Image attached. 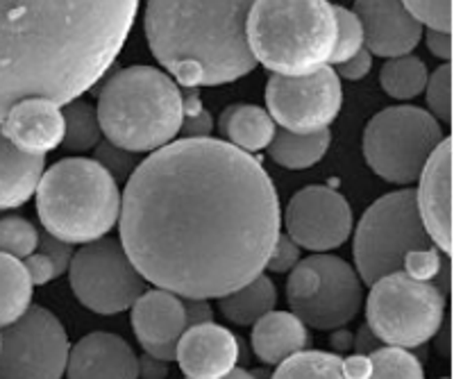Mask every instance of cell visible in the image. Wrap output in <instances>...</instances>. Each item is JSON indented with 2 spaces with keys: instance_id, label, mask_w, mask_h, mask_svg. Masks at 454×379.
Here are the masks:
<instances>
[{
  "instance_id": "83f0119b",
  "label": "cell",
  "mask_w": 454,
  "mask_h": 379,
  "mask_svg": "<svg viewBox=\"0 0 454 379\" xmlns=\"http://www.w3.org/2000/svg\"><path fill=\"white\" fill-rule=\"evenodd\" d=\"M64 139L62 146L71 152H87L98 146L103 130H100L98 114L89 103L71 100L64 104Z\"/></svg>"
},
{
  "instance_id": "ee69618b",
  "label": "cell",
  "mask_w": 454,
  "mask_h": 379,
  "mask_svg": "<svg viewBox=\"0 0 454 379\" xmlns=\"http://www.w3.org/2000/svg\"><path fill=\"white\" fill-rule=\"evenodd\" d=\"M139 375L141 377H166L168 375V361H161V359L153 357V354H145L139 361Z\"/></svg>"
},
{
  "instance_id": "ffe728a7",
  "label": "cell",
  "mask_w": 454,
  "mask_h": 379,
  "mask_svg": "<svg viewBox=\"0 0 454 379\" xmlns=\"http://www.w3.org/2000/svg\"><path fill=\"white\" fill-rule=\"evenodd\" d=\"M73 379L139 377V359L116 334L93 332L68 352L67 370Z\"/></svg>"
},
{
  "instance_id": "cb8c5ba5",
  "label": "cell",
  "mask_w": 454,
  "mask_h": 379,
  "mask_svg": "<svg viewBox=\"0 0 454 379\" xmlns=\"http://www.w3.org/2000/svg\"><path fill=\"white\" fill-rule=\"evenodd\" d=\"M275 302H278L275 284L263 273H259L257 277H253L243 286L221 296L218 306H221V313L227 321L246 328V325H253L262 316L273 312Z\"/></svg>"
},
{
  "instance_id": "5bb4252c",
  "label": "cell",
  "mask_w": 454,
  "mask_h": 379,
  "mask_svg": "<svg viewBox=\"0 0 454 379\" xmlns=\"http://www.w3.org/2000/svg\"><path fill=\"white\" fill-rule=\"evenodd\" d=\"M286 234L311 252H327L348 241L352 232V209L330 187H307L291 197L284 212Z\"/></svg>"
},
{
  "instance_id": "603a6c76",
  "label": "cell",
  "mask_w": 454,
  "mask_h": 379,
  "mask_svg": "<svg viewBox=\"0 0 454 379\" xmlns=\"http://www.w3.org/2000/svg\"><path fill=\"white\" fill-rule=\"evenodd\" d=\"M221 132L239 151L257 152L269 148L275 136V120L254 104H232L221 116Z\"/></svg>"
},
{
  "instance_id": "1f68e13d",
  "label": "cell",
  "mask_w": 454,
  "mask_h": 379,
  "mask_svg": "<svg viewBox=\"0 0 454 379\" xmlns=\"http://www.w3.org/2000/svg\"><path fill=\"white\" fill-rule=\"evenodd\" d=\"M334 14H336V39L330 55V66L346 62V59H350L355 52H359L364 48L362 21L356 19L355 12L334 5Z\"/></svg>"
},
{
  "instance_id": "f1b7e54d",
  "label": "cell",
  "mask_w": 454,
  "mask_h": 379,
  "mask_svg": "<svg viewBox=\"0 0 454 379\" xmlns=\"http://www.w3.org/2000/svg\"><path fill=\"white\" fill-rule=\"evenodd\" d=\"M273 377L278 379H339L343 377V359L339 354L318 352V350H300L284 359Z\"/></svg>"
},
{
  "instance_id": "ab89813d",
  "label": "cell",
  "mask_w": 454,
  "mask_h": 379,
  "mask_svg": "<svg viewBox=\"0 0 454 379\" xmlns=\"http://www.w3.org/2000/svg\"><path fill=\"white\" fill-rule=\"evenodd\" d=\"M212 116L202 110L200 104H193L192 112L184 110V119H182L180 132L186 136H209L212 132Z\"/></svg>"
},
{
  "instance_id": "ac0fdd59",
  "label": "cell",
  "mask_w": 454,
  "mask_h": 379,
  "mask_svg": "<svg viewBox=\"0 0 454 379\" xmlns=\"http://www.w3.org/2000/svg\"><path fill=\"white\" fill-rule=\"evenodd\" d=\"M176 361L189 379L225 377L239 361V341L214 322L192 325L177 341Z\"/></svg>"
},
{
  "instance_id": "b9f144b4",
  "label": "cell",
  "mask_w": 454,
  "mask_h": 379,
  "mask_svg": "<svg viewBox=\"0 0 454 379\" xmlns=\"http://www.w3.org/2000/svg\"><path fill=\"white\" fill-rule=\"evenodd\" d=\"M427 48H429V52H432L434 58H441V59H445V62H448L450 55H452V42H450V32L432 30V27H429Z\"/></svg>"
},
{
  "instance_id": "60d3db41",
  "label": "cell",
  "mask_w": 454,
  "mask_h": 379,
  "mask_svg": "<svg viewBox=\"0 0 454 379\" xmlns=\"http://www.w3.org/2000/svg\"><path fill=\"white\" fill-rule=\"evenodd\" d=\"M184 313H186V325H200V322H212L214 312L209 302L205 298H186L184 302Z\"/></svg>"
},
{
  "instance_id": "d4e9b609",
  "label": "cell",
  "mask_w": 454,
  "mask_h": 379,
  "mask_svg": "<svg viewBox=\"0 0 454 379\" xmlns=\"http://www.w3.org/2000/svg\"><path fill=\"white\" fill-rule=\"evenodd\" d=\"M332 143L330 128L318 132H275L273 141L269 143V155L275 164L291 171H302L314 164H318L325 157L327 148Z\"/></svg>"
},
{
  "instance_id": "9a60e30c",
  "label": "cell",
  "mask_w": 454,
  "mask_h": 379,
  "mask_svg": "<svg viewBox=\"0 0 454 379\" xmlns=\"http://www.w3.org/2000/svg\"><path fill=\"white\" fill-rule=\"evenodd\" d=\"M352 12L362 21L364 48L377 58L407 55L423 37V23L403 0H355Z\"/></svg>"
},
{
  "instance_id": "8d00e7d4",
  "label": "cell",
  "mask_w": 454,
  "mask_h": 379,
  "mask_svg": "<svg viewBox=\"0 0 454 379\" xmlns=\"http://www.w3.org/2000/svg\"><path fill=\"white\" fill-rule=\"evenodd\" d=\"M36 250H42V252H46V255L51 257V261L55 264V268L59 275H62L64 270L68 268V264H71V259H73L71 244H67V241H62V239H57V236H52V234H48V232L39 234V245H36Z\"/></svg>"
},
{
  "instance_id": "d6986e66",
  "label": "cell",
  "mask_w": 454,
  "mask_h": 379,
  "mask_svg": "<svg viewBox=\"0 0 454 379\" xmlns=\"http://www.w3.org/2000/svg\"><path fill=\"white\" fill-rule=\"evenodd\" d=\"M0 132L21 151L46 155L62 146L64 116L59 104L46 98H27L16 103L3 120Z\"/></svg>"
},
{
  "instance_id": "e575fe53",
  "label": "cell",
  "mask_w": 454,
  "mask_h": 379,
  "mask_svg": "<svg viewBox=\"0 0 454 379\" xmlns=\"http://www.w3.org/2000/svg\"><path fill=\"white\" fill-rule=\"evenodd\" d=\"M96 161L103 164L109 171V175L114 177H128L129 173L137 168L135 152L114 146V143H103V146H98V151H96Z\"/></svg>"
},
{
  "instance_id": "6da1fadb",
  "label": "cell",
  "mask_w": 454,
  "mask_h": 379,
  "mask_svg": "<svg viewBox=\"0 0 454 379\" xmlns=\"http://www.w3.org/2000/svg\"><path fill=\"white\" fill-rule=\"evenodd\" d=\"M279 197L254 157L186 136L153 151L121 196V244L141 275L182 298H221L266 270Z\"/></svg>"
},
{
  "instance_id": "8fae6325",
  "label": "cell",
  "mask_w": 454,
  "mask_h": 379,
  "mask_svg": "<svg viewBox=\"0 0 454 379\" xmlns=\"http://www.w3.org/2000/svg\"><path fill=\"white\" fill-rule=\"evenodd\" d=\"M68 273L75 298L103 316L128 312L145 291V277L132 264L123 244L107 236L80 248L68 264Z\"/></svg>"
},
{
  "instance_id": "7c38bea8",
  "label": "cell",
  "mask_w": 454,
  "mask_h": 379,
  "mask_svg": "<svg viewBox=\"0 0 454 379\" xmlns=\"http://www.w3.org/2000/svg\"><path fill=\"white\" fill-rule=\"evenodd\" d=\"M68 352L67 332L55 313L27 306L0 334V377H62Z\"/></svg>"
},
{
  "instance_id": "4316f807",
  "label": "cell",
  "mask_w": 454,
  "mask_h": 379,
  "mask_svg": "<svg viewBox=\"0 0 454 379\" xmlns=\"http://www.w3.org/2000/svg\"><path fill=\"white\" fill-rule=\"evenodd\" d=\"M427 78L429 73L423 59L407 52V55L388 58L382 68V75H380V82L391 98L411 100L423 94Z\"/></svg>"
},
{
  "instance_id": "9c48e42d",
  "label": "cell",
  "mask_w": 454,
  "mask_h": 379,
  "mask_svg": "<svg viewBox=\"0 0 454 379\" xmlns=\"http://www.w3.org/2000/svg\"><path fill=\"white\" fill-rule=\"evenodd\" d=\"M439 120L419 107H388L371 119L364 132V157L377 175L391 184L419 180L434 148L443 141Z\"/></svg>"
},
{
  "instance_id": "f546056e",
  "label": "cell",
  "mask_w": 454,
  "mask_h": 379,
  "mask_svg": "<svg viewBox=\"0 0 454 379\" xmlns=\"http://www.w3.org/2000/svg\"><path fill=\"white\" fill-rule=\"evenodd\" d=\"M371 361V377L377 379H420L423 377V366L407 348L397 345H380L375 352L368 354Z\"/></svg>"
},
{
  "instance_id": "4fadbf2b",
  "label": "cell",
  "mask_w": 454,
  "mask_h": 379,
  "mask_svg": "<svg viewBox=\"0 0 454 379\" xmlns=\"http://www.w3.org/2000/svg\"><path fill=\"white\" fill-rule=\"evenodd\" d=\"M340 80L334 68L320 66L307 75H270L266 107L275 123L289 132H318L339 116Z\"/></svg>"
},
{
  "instance_id": "5b68a950",
  "label": "cell",
  "mask_w": 454,
  "mask_h": 379,
  "mask_svg": "<svg viewBox=\"0 0 454 379\" xmlns=\"http://www.w3.org/2000/svg\"><path fill=\"white\" fill-rule=\"evenodd\" d=\"M254 59L279 75H307L330 64L336 14L330 0H254L248 12Z\"/></svg>"
},
{
  "instance_id": "836d02e7",
  "label": "cell",
  "mask_w": 454,
  "mask_h": 379,
  "mask_svg": "<svg viewBox=\"0 0 454 379\" xmlns=\"http://www.w3.org/2000/svg\"><path fill=\"white\" fill-rule=\"evenodd\" d=\"M404 7L432 30H452V0H403Z\"/></svg>"
},
{
  "instance_id": "44dd1931",
  "label": "cell",
  "mask_w": 454,
  "mask_h": 379,
  "mask_svg": "<svg viewBox=\"0 0 454 379\" xmlns=\"http://www.w3.org/2000/svg\"><path fill=\"white\" fill-rule=\"evenodd\" d=\"M253 350L266 366H279L284 359L307 348V325L294 312H269L253 322Z\"/></svg>"
},
{
  "instance_id": "74e56055",
  "label": "cell",
  "mask_w": 454,
  "mask_h": 379,
  "mask_svg": "<svg viewBox=\"0 0 454 379\" xmlns=\"http://www.w3.org/2000/svg\"><path fill=\"white\" fill-rule=\"evenodd\" d=\"M23 266H26L27 275H30L32 286H43L51 280H55V277H59L51 257H48L46 252H42V250H35L32 255H27Z\"/></svg>"
},
{
  "instance_id": "f35d334b",
  "label": "cell",
  "mask_w": 454,
  "mask_h": 379,
  "mask_svg": "<svg viewBox=\"0 0 454 379\" xmlns=\"http://www.w3.org/2000/svg\"><path fill=\"white\" fill-rule=\"evenodd\" d=\"M339 66V78H346V80H352V82H356V80H364L368 73H371L372 68V55L366 50V48H362L359 52H355L350 59H346V62L336 64Z\"/></svg>"
},
{
  "instance_id": "7a4b0ae2",
  "label": "cell",
  "mask_w": 454,
  "mask_h": 379,
  "mask_svg": "<svg viewBox=\"0 0 454 379\" xmlns=\"http://www.w3.org/2000/svg\"><path fill=\"white\" fill-rule=\"evenodd\" d=\"M139 0H0V120L16 103L67 104L98 82Z\"/></svg>"
},
{
  "instance_id": "7402d4cb",
  "label": "cell",
  "mask_w": 454,
  "mask_h": 379,
  "mask_svg": "<svg viewBox=\"0 0 454 379\" xmlns=\"http://www.w3.org/2000/svg\"><path fill=\"white\" fill-rule=\"evenodd\" d=\"M43 155L16 148L0 132V212L26 205L43 175Z\"/></svg>"
},
{
  "instance_id": "3957f363",
  "label": "cell",
  "mask_w": 454,
  "mask_h": 379,
  "mask_svg": "<svg viewBox=\"0 0 454 379\" xmlns=\"http://www.w3.org/2000/svg\"><path fill=\"white\" fill-rule=\"evenodd\" d=\"M254 0H148L145 37L182 87H216L248 75V12Z\"/></svg>"
},
{
  "instance_id": "bcb514c9",
  "label": "cell",
  "mask_w": 454,
  "mask_h": 379,
  "mask_svg": "<svg viewBox=\"0 0 454 379\" xmlns=\"http://www.w3.org/2000/svg\"><path fill=\"white\" fill-rule=\"evenodd\" d=\"M332 343H334V348L348 350V348H352V336L348 332H339V334H334Z\"/></svg>"
},
{
  "instance_id": "7bdbcfd3",
  "label": "cell",
  "mask_w": 454,
  "mask_h": 379,
  "mask_svg": "<svg viewBox=\"0 0 454 379\" xmlns=\"http://www.w3.org/2000/svg\"><path fill=\"white\" fill-rule=\"evenodd\" d=\"M343 377H371V361H368V354H356V357L343 359Z\"/></svg>"
},
{
  "instance_id": "52a82bcc",
  "label": "cell",
  "mask_w": 454,
  "mask_h": 379,
  "mask_svg": "<svg viewBox=\"0 0 454 379\" xmlns=\"http://www.w3.org/2000/svg\"><path fill=\"white\" fill-rule=\"evenodd\" d=\"M432 245L416 205V191L403 189L388 193L372 203L356 225V275L372 284L380 277L403 270L407 255Z\"/></svg>"
},
{
  "instance_id": "8992f818",
  "label": "cell",
  "mask_w": 454,
  "mask_h": 379,
  "mask_svg": "<svg viewBox=\"0 0 454 379\" xmlns=\"http://www.w3.org/2000/svg\"><path fill=\"white\" fill-rule=\"evenodd\" d=\"M35 193L46 232L67 244L96 241L119 223V184L96 159L57 161L43 173Z\"/></svg>"
},
{
  "instance_id": "277c9868",
  "label": "cell",
  "mask_w": 454,
  "mask_h": 379,
  "mask_svg": "<svg viewBox=\"0 0 454 379\" xmlns=\"http://www.w3.org/2000/svg\"><path fill=\"white\" fill-rule=\"evenodd\" d=\"M96 114L109 143L129 152H153L180 135L184 96L157 68L129 66L105 84Z\"/></svg>"
},
{
  "instance_id": "ba28073f",
  "label": "cell",
  "mask_w": 454,
  "mask_h": 379,
  "mask_svg": "<svg viewBox=\"0 0 454 379\" xmlns=\"http://www.w3.org/2000/svg\"><path fill=\"white\" fill-rule=\"evenodd\" d=\"M443 316L445 296L429 280L397 270L371 284L368 328L387 345L420 348L439 334Z\"/></svg>"
},
{
  "instance_id": "2e32d148",
  "label": "cell",
  "mask_w": 454,
  "mask_h": 379,
  "mask_svg": "<svg viewBox=\"0 0 454 379\" xmlns=\"http://www.w3.org/2000/svg\"><path fill=\"white\" fill-rule=\"evenodd\" d=\"M416 191L420 219L429 239L445 255L452 250V141L443 136L419 175Z\"/></svg>"
},
{
  "instance_id": "d590c367",
  "label": "cell",
  "mask_w": 454,
  "mask_h": 379,
  "mask_svg": "<svg viewBox=\"0 0 454 379\" xmlns=\"http://www.w3.org/2000/svg\"><path fill=\"white\" fill-rule=\"evenodd\" d=\"M300 261V245L291 239L289 234H278L273 250H270L266 268L273 273H289Z\"/></svg>"
},
{
  "instance_id": "e0dca14e",
  "label": "cell",
  "mask_w": 454,
  "mask_h": 379,
  "mask_svg": "<svg viewBox=\"0 0 454 379\" xmlns=\"http://www.w3.org/2000/svg\"><path fill=\"white\" fill-rule=\"evenodd\" d=\"M132 328L145 354L161 359V361H176V348L186 325L184 302L180 296L157 289L144 291L132 306Z\"/></svg>"
},
{
  "instance_id": "484cf974",
  "label": "cell",
  "mask_w": 454,
  "mask_h": 379,
  "mask_svg": "<svg viewBox=\"0 0 454 379\" xmlns=\"http://www.w3.org/2000/svg\"><path fill=\"white\" fill-rule=\"evenodd\" d=\"M32 302V282L19 257L0 252V328L26 313Z\"/></svg>"
},
{
  "instance_id": "d6a6232c",
  "label": "cell",
  "mask_w": 454,
  "mask_h": 379,
  "mask_svg": "<svg viewBox=\"0 0 454 379\" xmlns=\"http://www.w3.org/2000/svg\"><path fill=\"white\" fill-rule=\"evenodd\" d=\"M425 91H427L429 114L450 125L452 120V68L448 62L429 75Z\"/></svg>"
},
{
  "instance_id": "f6af8a7d",
  "label": "cell",
  "mask_w": 454,
  "mask_h": 379,
  "mask_svg": "<svg viewBox=\"0 0 454 379\" xmlns=\"http://www.w3.org/2000/svg\"><path fill=\"white\" fill-rule=\"evenodd\" d=\"M352 345H355L356 352L359 354H371V352H375L380 345H384V343L380 341V338H377L375 334L371 332V328L366 325V328L359 329V334H356V338L352 341Z\"/></svg>"
},
{
  "instance_id": "30bf717a",
  "label": "cell",
  "mask_w": 454,
  "mask_h": 379,
  "mask_svg": "<svg viewBox=\"0 0 454 379\" xmlns=\"http://www.w3.org/2000/svg\"><path fill=\"white\" fill-rule=\"evenodd\" d=\"M291 312L314 329H340L362 309V277L334 255H314L289 270Z\"/></svg>"
},
{
  "instance_id": "4dcf8cb0",
  "label": "cell",
  "mask_w": 454,
  "mask_h": 379,
  "mask_svg": "<svg viewBox=\"0 0 454 379\" xmlns=\"http://www.w3.org/2000/svg\"><path fill=\"white\" fill-rule=\"evenodd\" d=\"M39 245V232L30 220L21 216H5L0 219V252L26 259Z\"/></svg>"
}]
</instances>
